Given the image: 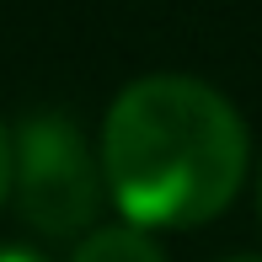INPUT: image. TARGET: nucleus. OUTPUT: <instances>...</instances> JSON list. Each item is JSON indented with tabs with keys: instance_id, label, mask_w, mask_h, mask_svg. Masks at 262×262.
Instances as JSON below:
<instances>
[{
	"instance_id": "obj_5",
	"label": "nucleus",
	"mask_w": 262,
	"mask_h": 262,
	"mask_svg": "<svg viewBox=\"0 0 262 262\" xmlns=\"http://www.w3.org/2000/svg\"><path fill=\"white\" fill-rule=\"evenodd\" d=\"M0 262H43L32 246H0Z\"/></svg>"
},
{
	"instance_id": "obj_6",
	"label": "nucleus",
	"mask_w": 262,
	"mask_h": 262,
	"mask_svg": "<svg viewBox=\"0 0 262 262\" xmlns=\"http://www.w3.org/2000/svg\"><path fill=\"white\" fill-rule=\"evenodd\" d=\"M225 262H262V257H225Z\"/></svg>"
},
{
	"instance_id": "obj_1",
	"label": "nucleus",
	"mask_w": 262,
	"mask_h": 262,
	"mask_svg": "<svg viewBox=\"0 0 262 262\" xmlns=\"http://www.w3.org/2000/svg\"><path fill=\"white\" fill-rule=\"evenodd\" d=\"M102 177L134 230L204 225L246 177V123L193 75H145L102 123Z\"/></svg>"
},
{
	"instance_id": "obj_4",
	"label": "nucleus",
	"mask_w": 262,
	"mask_h": 262,
	"mask_svg": "<svg viewBox=\"0 0 262 262\" xmlns=\"http://www.w3.org/2000/svg\"><path fill=\"white\" fill-rule=\"evenodd\" d=\"M11 171H16V145H11V134L0 128V204H6V193H11Z\"/></svg>"
},
{
	"instance_id": "obj_3",
	"label": "nucleus",
	"mask_w": 262,
	"mask_h": 262,
	"mask_svg": "<svg viewBox=\"0 0 262 262\" xmlns=\"http://www.w3.org/2000/svg\"><path fill=\"white\" fill-rule=\"evenodd\" d=\"M70 262H166V257H161V246L150 241L145 230H134V225H113V230H91L86 241L75 246Z\"/></svg>"
},
{
	"instance_id": "obj_2",
	"label": "nucleus",
	"mask_w": 262,
	"mask_h": 262,
	"mask_svg": "<svg viewBox=\"0 0 262 262\" xmlns=\"http://www.w3.org/2000/svg\"><path fill=\"white\" fill-rule=\"evenodd\" d=\"M11 145H16L11 187H16L21 220L49 241H70V235L91 230L107 177L102 161L91 156L86 134L64 113H32Z\"/></svg>"
}]
</instances>
